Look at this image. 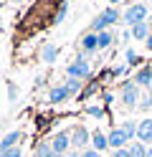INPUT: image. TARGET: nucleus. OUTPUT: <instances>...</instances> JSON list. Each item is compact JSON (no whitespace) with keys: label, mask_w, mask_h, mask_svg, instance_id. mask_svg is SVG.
I'll return each instance as SVG.
<instances>
[{"label":"nucleus","mask_w":152,"mask_h":157,"mask_svg":"<svg viewBox=\"0 0 152 157\" xmlns=\"http://www.w3.org/2000/svg\"><path fill=\"white\" fill-rule=\"evenodd\" d=\"M96 89H99V86H96V84H89V89H86V94H89V96H91V94H94V91H96Z\"/></svg>","instance_id":"c85d7f7f"},{"label":"nucleus","mask_w":152,"mask_h":157,"mask_svg":"<svg viewBox=\"0 0 152 157\" xmlns=\"http://www.w3.org/2000/svg\"><path fill=\"white\" fill-rule=\"evenodd\" d=\"M147 157H152V144H150V147H147Z\"/></svg>","instance_id":"72a5a7b5"},{"label":"nucleus","mask_w":152,"mask_h":157,"mask_svg":"<svg viewBox=\"0 0 152 157\" xmlns=\"http://www.w3.org/2000/svg\"><path fill=\"white\" fill-rule=\"evenodd\" d=\"M139 109H142V112H150V109H152V101H150V96L139 101Z\"/></svg>","instance_id":"393cba45"},{"label":"nucleus","mask_w":152,"mask_h":157,"mask_svg":"<svg viewBox=\"0 0 152 157\" xmlns=\"http://www.w3.org/2000/svg\"><path fill=\"white\" fill-rule=\"evenodd\" d=\"M109 3H111V8H114V5H117V3H119V0H109Z\"/></svg>","instance_id":"c9c22d12"},{"label":"nucleus","mask_w":152,"mask_h":157,"mask_svg":"<svg viewBox=\"0 0 152 157\" xmlns=\"http://www.w3.org/2000/svg\"><path fill=\"white\" fill-rule=\"evenodd\" d=\"M68 3H71V0H68Z\"/></svg>","instance_id":"ea45409f"},{"label":"nucleus","mask_w":152,"mask_h":157,"mask_svg":"<svg viewBox=\"0 0 152 157\" xmlns=\"http://www.w3.org/2000/svg\"><path fill=\"white\" fill-rule=\"evenodd\" d=\"M101 15L107 18V23H109V25H114V23H119V18H122V15H119V10H117V8H107V10L101 13Z\"/></svg>","instance_id":"a211bd4d"},{"label":"nucleus","mask_w":152,"mask_h":157,"mask_svg":"<svg viewBox=\"0 0 152 157\" xmlns=\"http://www.w3.org/2000/svg\"><path fill=\"white\" fill-rule=\"evenodd\" d=\"M132 81H134L137 86H150V81H152V66L147 63V66H139V71L134 74V78H132Z\"/></svg>","instance_id":"9d476101"},{"label":"nucleus","mask_w":152,"mask_h":157,"mask_svg":"<svg viewBox=\"0 0 152 157\" xmlns=\"http://www.w3.org/2000/svg\"><path fill=\"white\" fill-rule=\"evenodd\" d=\"M81 48H84L86 56H91L94 51H99V36L96 33H86L84 38H81Z\"/></svg>","instance_id":"9b49d317"},{"label":"nucleus","mask_w":152,"mask_h":157,"mask_svg":"<svg viewBox=\"0 0 152 157\" xmlns=\"http://www.w3.org/2000/svg\"><path fill=\"white\" fill-rule=\"evenodd\" d=\"M127 150H129V157H147V144L142 142H132Z\"/></svg>","instance_id":"2eb2a0df"},{"label":"nucleus","mask_w":152,"mask_h":157,"mask_svg":"<svg viewBox=\"0 0 152 157\" xmlns=\"http://www.w3.org/2000/svg\"><path fill=\"white\" fill-rule=\"evenodd\" d=\"M111 157H129V150H127V147H124V150H114Z\"/></svg>","instance_id":"bb28decb"},{"label":"nucleus","mask_w":152,"mask_h":157,"mask_svg":"<svg viewBox=\"0 0 152 157\" xmlns=\"http://www.w3.org/2000/svg\"><path fill=\"white\" fill-rule=\"evenodd\" d=\"M81 157H99V152H96V150H91V147H89V150H84V152H81Z\"/></svg>","instance_id":"a878e982"},{"label":"nucleus","mask_w":152,"mask_h":157,"mask_svg":"<svg viewBox=\"0 0 152 157\" xmlns=\"http://www.w3.org/2000/svg\"><path fill=\"white\" fill-rule=\"evenodd\" d=\"M51 142H41L38 147H36V157H51Z\"/></svg>","instance_id":"aec40b11"},{"label":"nucleus","mask_w":152,"mask_h":157,"mask_svg":"<svg viewBox=\"0 0 152 157\" xmlns=\"http://www.w3.org/2000/svg\"><path fill=\"white\" fill-rule=\"evenodd\" d=\"M41 56H43V61H56V56H58V48L56 46H43V51H41Z\"/></svg>","instance_id":"f3484780"},{"label":"nucleus","mask_w":152,"mask_h":157,"mask_svg":"<svg viewBox=\"0 0 152 157\" xmlns=\"http://www.w3.org/2000/svg\"><path fill=\"white\" fill-rule=\"evenodd\" d=\"M147 25H150V36H152V18H150V21H147Z\"/></svg>","instance_id":"f704fd0d"},{"label":"nucleus","mask_w":152,"mask_h":157,"mask_svg":"<svg viewBox=\"0 0 152 157\" xmlns=\"http://www.w3.org/2000/svg\"><path fill=\"white\" fill-rule=\"evenodd\" d=\"M145 43H147V48H150V51H152V36L147 38V41H145Z\"/></svg>","instance_id":"c756f323"},{"label":"nucleus","mask_w":152,"mask_h":157,"mask_svg":"<svg viewBox=\"0 0 152 157\" xmlns=\"http://www.w3.org/2000/svg\"><path fill=\"white\" fill-rule=\"evenodd\" d=\"M150 101H152V96H150Z\"/></svg>","instance_id":"4c0bfd02"},{"label":"nucleus","mask_w":152,"mask_h":157,"mask_svg":"<svg viewBox=\"0 0 152 157\" xmlns=\"http://www.w3.org/2000/svg\"><path fill=\"white\" fill-rule=\"evenodd\" d=\"M66 13H68V0H64V3H61L58 13H56V18H53V23H61V21L66 18Z\"/></svg>","instance_id":"412c9836"},{"label":"nucleus","mask_w":152,"mask_h":157,"mask_svg":"<svg viewBox=\"0 0 152 157\" xmlns=\"http://www.w3.org/2000/svg\"><path fill=\"white\" fill-rule=\"evenodd\" d=\"M8 96H10V99H15V96H18V89H15V86H10V89H8Z\"/></svg>","instance_id":"cd10ccee"},{"label":"nucleus","mask_w":152,"mask_h":157,"mask_svg":"<svg viewBox=\"0 0 152 157\" xmlns=\"http://www.w3.org/2000/svg\"><path fill=\"white\" fill-rule=\"evenodd\" d=\"M127 61H129V66H134V63H139V58H137V53L132 51V48L127 51Z\"/></svg>","instance_id":"b1692460"},{"label":"nucleus","mask_w":152,"mask_h":157,"mask_svg":"<svg viewBox=\"0 0 152 157\" xmlns=\"http://www.w3.org/2000/svg\"><path fill=\"white\" fill-rule=\"evenodd\" d=\"M66 157H81V155H79V152H68Z\"/></svg>","instance_id":"7c9ffc66"},{"label":"nucleus","mask_w":152,"mask_h":157,"mask_svg":"<svg viewBox=\"0 0 152 157\" xmlns=\"http://www.w3.org/2000/svg\"><path fill=\"white\" fill-rule=\"evenodd\" d=\"M137 124H139V122L124 119V122H122V127H119V129H122V132H124V134L129 137V140H132V137H137Z\"/></svg>","instance_id":"dca6fc26"},{"label":"nucleus","mask_w":152,"mask_h":157,"mask_svg":"<svg viewBox=\"0 0 152 157\" xmlns=\"http://www.w3.org/2000/svg\"><path fill=\"white\" fill-rule=\"evenodd\" d=\"M86 144H89V132H86V127H74V132H71V147L84 150Z\"/></svg>","instance_id":"39448f33"},{"label":"nucleus","mask_w":152,"mask_h":157,"mask_svg":"<svg viewBox=\"0 0 152 157\" xmlns=\"http://www.w3.org/2000/svg\"><path fill=\"white\" fill-rule=\"evenodd\" d=\"M64 89L68 91V96H74V94H79L81 89H84V81H81V78H68V81L64 84Z\"/></svg>","instance_id":"4468645a"},{"label":"nucleus","mask_w":152,"mask_h":157,"mask_svg":"<svg viewBox=\"0 0 152 157\" xmlns=\"http://www.w3.org/2000/svg\"><path fill=\"white\" fill-rule=\"evenodd\" d=\"M15 3H25V0H15Z\"/></svg>","instance_id":"e433bc0d"},{"label":"nucleus","mask_w":152,"mask_h":157,"mask_svg":"<svg viewBox=\"0 0 152 157\" xmlns=\"http://www.w3.org/2000/svg\"><path fill=\"white\" fill-rule=\"evenodd\" d=\"M18 140H20V132L18 129H13V132H8L3 140H0V157H3L8 150H13V147L18 144Z\"/></svg>","instance_id":"1a4fd4ad"},{"label":"nucleus","mask_w":152,"mask_h":157,"mask_svg":"<svg viewBox=\"0 0 152 157\" xmlns=\"http://www.w3.org/2000/svg\"><path fill=\"white\" fill-rule=\"evenodd\" d=\"M111 41H114V36H111V31H104V33H99V48H109Z\"/></svg>","instance_id":"6ab92c4d"},{"label":"nucleus","mask_w":152,"mask_h":157,"mask_svg":"<svg viewBox=\"0 0 152 157\" xmlns=\"http://www.w3.org/2000/svg\"><path fill=\"white\" fill-rule=\"evenodd\" d=\"M139 101V86L134 81H127V84H122V104L127 106V109H134V106Z\"/></svg>","instance_id":"7ed1b4c3"},{"label":"nucleus","mask_w":152,"mask_h":157,"mask_svg":"<svg viewBox=\"0 0 152 157\" xmlns=\"http://www.w3.org/2000/svg\"><path fill=\"white\" fill-rule=\"evenodd\" d=\"M137 140L145 144V142H150L152 144V119H142L139 124H137Z\"/></svg>","instance_id":"6e6552de"},{"label":"nucleus","mask_w":152,"mask_h":157,"mask_svg":"<svg viewBox=\"0 0 152 157\" xmlns=\"http://www.w3.org/2000/svg\"><path fill=\"white\" fill-rule=\"evenodd\" d=\"M3 157H23V150H20V144H15L13 150H8Z\"/></svg>","instance_id":"5701e85b"},{"label":"nucleus","mask_w":152,"mask_h":157,"mask_svg":"<svg viewBox=\"0 0 152 157\" xmlns=\"http://www.w3.org/2000/svg\"><path fill=\"white\" fill-rule=\"evenodd\" d=\"M127 41H129V38H137V41H147V38H150V25L147 23H137V25H132L129 28V31H127Z\"/></svg>","instance_id":"0eeeda50"},{"label":"nucleus","mask_w":152,"mask_h":157,"mask_svg":"<svg viewBox=\"0 0 152 157\" xmlns=\"http://www.w3.org/2000/svg\"><path fill=\"white\" fill-rule=\"evenodd\" d=\"M147 96H152V81H150V86H147Z\"/></svg>","instance_id":"2f4dec72"},{"label":"nucleus","mask_w":152,"mask_h":157,"mask_svg":"<svg viewBox=\"0 0 152 157\" xmlns=\"http://www.w3.org/2000/svg\"><path fill=\"white\" fill-rule=\"evenodd\" d=\"M51 157H66V155H58V152H51Z\"/></svg>","instance_id":"473e14b6"},{"label":"nucleus","mask_w":152,"mask_h":157,"mask_svg":"<svg viewBox=\"0 0 152 157\" xmlns=\"http://www.w3.org/2000/svg\"><path fill=\"white\" fill-rule=\"evenodd\" d=\"M66 76H68V78H89V76H91V63H89V56H86V53L76 56L74 61L68 63Z\"/></svg>","instance_id":"f257e3e1"},{"label":"nucleus","mask_w":152,"mask_h":157,"mask_svg":"<svg viewBox=\"0 0 152 157\" xmlns=\"http://www.w3.org/2000/svg\"><path fill=\"white\" fill-rule=\"evenodd\" d=\"M48 101L51 104H61V101H68V91L64 86H53V89L48 91Z\"/></svg>","instance_id":"ddd939ff"},{"label":"nucleus","mask_w":152,"mask_h":157,"mask_svg":"<svg viewBox=\"0 0 152 157\" xmlns=\"http://www.w3.org/2000/svg\"><path fill=\"white\" fill-rule=\"evenodd\" d=\"M107 137H109V147H111V150H124V147H129V144H127L129 137L122 132V129H111Z\"/></svg>","instance_id":"423d86ee"},{"label":"nucleus","mask_w":152,"mask_h":157,"mask_svg":"<svg viewBox=\"0 0 152 157\" xmlns=\"http://www.w3.org/2000/svg\"><path fill=\"white\" fill-rule=\"evenodd\" d=\"M124 18V23L132 28V25H137V23H147V5H142V3H134V5H129L127 8V13L122 15Z\"/></svg>","instance_id":"f03ea898"},{"label":"nucleus","mask_w":152,"mask_h":157,"mask_svg":"<svg viewBox=\"0 0 152 157\" xmlns=\"http://www.w3.org/2000/svg\"><path fill=\"white\" fill-rule=\"evenodd\" d=\"M86 112H89V117H94V119H101V117H104V109H101V106H86Z\"/></svg>","instance_id":"4be33fe9"},{"label":"nucleus","mask_w":152,"mask_h":157,"mask_svg":"<svg viewBox=\"0 0 152 157\" xmlns=\"http://www.w3.org/2000/svg\"><path fill=\"white\" fill-rule=\"evenodd\" d=\"M0 140H3V137H0Z\"/></svg>","instance_id":"58836bf2"},{"label":"nucleus","mask_w":152,"mask_h":157,"mask_svg":"<svg viewBox=\"0 0 152 157\" xmlns=\"http://www.w3.org/2000/svg\"><path fill=\"white\" fill-rule=\"evenodd\" d=\"M107 147H109V137L104 134V132H94V134H91V150H96V152H101V150H107Z\"/></svg>","instance_id":"f8f14e48"},{"label":"nucleus","mask_w":152,"mask_h":157,"mask_svg":"<svg viewBox=\"0 0 152 157\" xmlns=\"http://www.w3.org/2000/svg\"><path fill=\"white\" fill-rule=\"evenodd\" d=\"M68 147H71V134L68 132H58L51 140V150L58 152V155H68Z\"/></svg>","instance_id":"20e7f679"}]
</instances>
